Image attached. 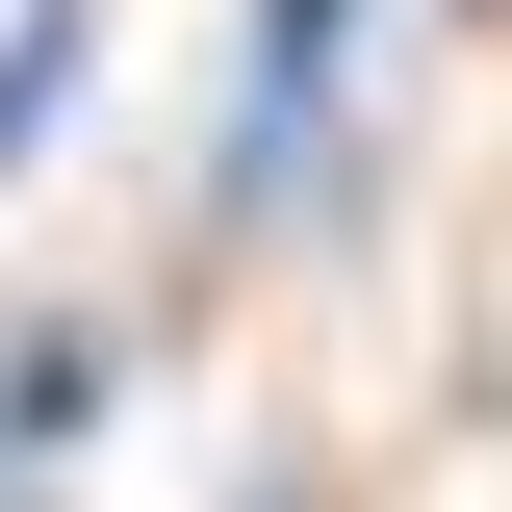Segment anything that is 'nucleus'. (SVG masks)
<instances>
[{
    "mask_svg": "<svg viewBox=\"0 0 512 512\" xmlns=\"http://www.w3.org/2000/svg\"><path fill=\"white\" fill-rule=\"evenodd\" d=\"M333 77H359V0H256V103H231V180H282L333 128Z\"/></svg>",
    "mask_w": 512,
    "mask_h": 512,
    "instance_id": "obj_1",
    "label": "nucleus"
},
{
    "mask_svg": "<svg viewBox=\"0 0 512 512\" xmlns=\"http://www.w3.org/2000/svg\"><path fill=\"white\" fill-rule=\"evenodd\" d=\"M52 77H77V0H26V26H0V180H26V128H52Z\"/></svg>",
    "mask_w": 512,
    "mask_h": 512,
    "instance_id": "obj_2",
    "label": "nucleus"
}]
</instances>
